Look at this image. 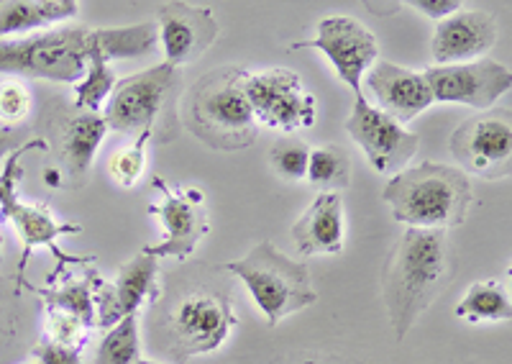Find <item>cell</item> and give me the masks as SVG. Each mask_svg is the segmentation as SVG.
Returning a JSON list of instances; mask_svg holds the SVG:
<instances>
[{
  "mask_svg": "<svg viewBox=\"0 0 512 364\" xmlns=\"http://www.w3.org/2000/svg\"><path fill=\"white\" fill-rule=\"evenodd\" d=\"M157 275V259L139 254V257L128 259L126 265L121 267L116 282L98 280L93 293L95 326H100L105 331L113 329L126 316H136L146 300H157Z\"/></svg>",
  "mask_w": 512,
  "mask_h": 364,
  "instance_id": "obj_15",
  "label": "cell"
},
{
  "mask_svg": "<svg viewBox=\"0 0 512 364\" xmlns=\"http://www.w3.org/2000/svg\"><path fill=\"white\" fill-rule=\"evenodd\" d=\"M31 364H36V362H31Z\"/></svg>",
  "mask_w": 512,
  "mask_h": 364,
  "instance_id": "obj_38",
  "label": "cell"
},
{
  "mask_svg": "<svg viewBox=\"0 0 512 364\" xmlns=\"http://www.w3.org/2000/svg\"><path fill=\"white\" fill-rule=\"evenodd\" d=\"M344 198L338 193H320L308 211L292 226V239L303 257L344 252Z\"/></svg>",
  "mask_w": 512,
  "mask_h": 364,
  "instance_id": "obj_19",
  "label": "cell"
},
{
  "mask_svg": "<svg viewBox=\"0 0 512 364\" xmlns=\"http://www.w3.org/2000/svg\"><path fill=\"white\" fill-rule=\"evenodd\" d=\"M246 75L241 67H221L192 88L187 124L208 147L236 152L254 144L256 118L244 93Z\"/></svg>",
  "mask_w": 512,
  "mask_h": 364,
  "instance_id": "obj_3",
  "label": "cell"
},
{
  "mask_svg": "<svg viewBox=\"0 0 512 364\" xmlns=\"http://www.w3.org/2000/svg\"><path fill=\"white\" fill-rule=\"evenodd\" d=\"M139 362V318L126 316L105 331L95 364H136Z\"/></svg>",
  "mask_w": 512,
  "mask_h": 364,
  "instance_id": "obj_27",
  "label": "cell"
},
{
  "mask_svg": "<svg viewBox=\"0 0 512 364\" xmlns=\"http://www.w3.org/2000/svg\"><path fill=\"white\" fill-rule=\"evenodd\" d=\"M223 267L249 288L269 326H277L287 316L305 311L318 300L308 265L290 259L272 241L256 244L244 259L226 262Z\"/></svg>",
  "mask_w": 512,
  "mask_h": 364,
  "instance_id": "obj_4",
  "label": "cell"
},
{
  "mask_svg": "<svg viewBox=\"0 0 512 364\" xmlns=\"http://www.w3.org/2000/svg\"><path fill=\"white\" fill-rule=\"evenodd\" d=\"M456 318L466 323H497L510 321L512 303L510 293L500 280H482L474 282L472 288L466 290L461 303L456 306Z\"/></svg>",
  "mask_w": 512,
  "mask_h": 364,
  "instance_id": "obj_23",
  "label": "cell"
},
{
  "mask_svg": "<svg viewBox=\"0 0 512 364\" xmlns=\"http://www.w3.org/2000/svg\"><path fill=\"white\" fill-rule=\"evenodd\" d=\"M105 134H108V126H105V118L98 116V113H80V116H72L67 121L62 141L64 159H67L72 177L88 175L95 152L103 144Z\"/></svg>",
  "mask_w": 512,
  "mask_h": 364,
  "instance_id": "obj_21",
  "label": "cell"
},
{
  "mask_svg": "<svg viewBox=\"0 0 512 364\" xmlns=\"http://www.w3.org/2000/svg\"><path fill=\"white\" fill-rule=\"evenodd\" d=\"M93 44L105 62L113 59H134L152 54L159 44L157 24L116 26V29H93Z\"/></svg>",
  "mask_w": 512,
  "mask_h": 364,
  "instance_id": "obj_22",
  "label": "cell"
},
{
  "mask_svg": "<svg viewBox=\"0 0 512 364\" xmlns=\"http://www.w3.org/2000/svg\"><path fill=\"white\" fill-rule=\"evenodd\" d=\"M433 100L461 103V106L487 111L492 103L510 90L512 75L495 59H477L464 65H436L423 72Z\"/></svg>",
  "mask_w": 512,
  "mask_h": 364,
  "instance_id": "obj_14",
  "label": "cell"
},
{
  "mask_svg": "<svg viewBox=\"0 0 512 364\" xmlns=\"http://www.w3.org/2000/svg\"><path fill=\"white\" fill-rule=\"evenodd\" d=\"M31 108V98L24 85L6 83L0 85V121L3 126H13L24 121Z\"/></svg>",
  "mask_w": 512,
  "mask_h": 364,
  "instance_id": "obj_31",
  "label": "cell"
},
{
  "mask_svg": "<svg viewBox=\"0 0 512 364\" xmlns=\"http://www.w3.org/2000/svg\"><path fill=\"white\" fill-rule=\"evenodd\" d=\"M16 144H18L16 131H13L11 126L0 124V162L6 159L8 152H13V149H16Z\"/></svg>",
  "mask_w": 512,
  "mask_h": 364,
  "instance_id": "obj_34",
  "label": "cell"
},
{
  "mask_svg": "<svg viewBox=\"0 0 512 364\" xmlns=\"http://www.w3.org/2000/svg\"><path fill=\"white\" fill-rule=\"evenodd\" d=\"M367 85L374 98H377L379 111L387 113L400 126L413 121L425 108H431L436 103L431 88H428L420 72L392 65V62H384V59L369 67Z\"/></svg>",
  "mask_w": 512,
  "mask_h": 364,
  "instance_id": "obj_18",
  "label": "cell"
},
{
  "mask_svg": "<svg viewBox=\"0 0 512 364\" xmlns=\"http://www.w3.org/2000/svg\"><path fill=\"white\" fill-rule=\"evenodd\" d=\"M44 329H47V341H57V344L82 349L88 344L93 326H88L82 318L72 316V313L47 308V323H44Z\"/></svg>",
  "mask_w": 512,
  "mask_h": 364,
  "instance_id": "obj_29",
  "label": "cell"
},
{
  "mask_svg": "<svg viewBox=\"0 0 512 364\" xmlns=\"http://www.w3.org/2000/svg\"><path fill=\"white\" fill-rule=\"evenodd\" d=\"M116 88V72L103 59V54L95 49L93 44V29H90L88 39V72L82 77L80 83L75 85V106L88 113H98L103 106L105 98Z\"/></svg>",
  "mask_w": 512,
  "mask_h": 364,
  "instance_id": "obj_24",
  "label": "cell"
},
{
  "mask_svg": "<svg viewBox=\"0 0 512 364\" xmlns=\"http://www.w3.org/2000/svg\"><path fill=\"white\" fill-rule=\"evenodd\" d=\"M451 154L461 172L497 180L510 175L512 162V121L510 111H489L474 116L451 136Z\"/></svg>",
  "mask_w": 512,
  "mask_h": 364,
  "instance_id": "obj_10",
  "label": "cell"
},
{
  "mask_svg": "<svg viewBox=\"0 0 512 364\" xmlns=\"http://www.w3.org/2000/svg\"><path fill=\"white\" fill-rule=\"evenodd\" d=\"M177 67L154 65L134 77H126L113 88L108 108H105V126L118 134H141L157 126L159 113L167 106L172 90H177Z\"/></svg>",
  "mask_w": 512,
  "mask_h": 364,
  "instance_id": "obj_8",
  "label": "cell"
},
{
  "mask_svg": "<svg viewBox=\"0 0 512 364\" xmlns=\"http://www.w3.org/2000/svg\"><path fill=\"white\" fill-rule=\"evenodd\" d=\"M90 29L59 26L26 39H0V72L77 85L88 72Z\"/></svg>",
  "mask_w": 512,
  "mask_h": 364,
  "instance_id": "obj_6",
  "label": "cell"
},
{
  "mask_svg": "<svg viewBox=\"0 0 512 364\" xmlns=\"http://www.w3.org/2000/svg\"><path fill=\"white\" fill-rule=\"evenodd\" d=\"M290 49H318L336 70L338 80L361 93V77L377 62L379 44L367 26L351 16H328L318 24V34L310 42H297Z\"/></svg>",
  "mask_w": 512,
  "mask_h": 364,
  "instance_id": "obj_11",
  "label": "cell"
},
{
  "mask_svg": "<svg viewBox=\"0 0 512 364\" xmlns=\"http://www.w3.org/2000/svg\"><path fill=\"white\" fill-rule=\"evenodd\" d=\"M233 326L236 313L226 290H190L167 313V339L172 354L182 362L221 349Z\"/></svg>",
  "mask_w": 512,
  "mask_h": 364,
  "instance_id": "obj_7",
  "label": "cell"
},
{
  "mask_svg": "<svg viewBox=\"0 0 512 364\" xmlns=\"http://www.w3.org/2000/svg\"><path fill=\"white\" fill-rule=\"evenodd\" d=\"M500 26L487 11H456L454 16L438 21L433 36V57L438 65H464L477 62L495 47Z\"/></svg>",
  "mask_w": 512,
  "mask_h": 364,
  "instance_id": "obj_17",
  "label": "cell"
},
{
  "mask_svg": "<svg viewBox=\"0 0 512 364\" xmlns=\"http://www.w3.org/2000/svg\"><path fill=\"white\" fill-rule=\"evenodd\" d=\"M36 364H85L82 359V349L67 347V344H57V341H41L31 349Z\"/></svg>",
  "mask_w": 512,
  "mask_h": 364,
  "instance_id": "obj_32",
  "label": "cell"
},
{
  "mask_svg": "<svg viewBox=\"0 0 512 364\" xmlns=\"http://www.w3.org/2000/svg\"><path fill=\"white\" fill-rule=\"evenodd\" d=\"M154 129H146L141 131L139 139L131 144V147L121 149L111 157V175L118 185L123 188H134L139 177L144 175V167H146V141L152 139Z\"/></svg>",
  "mask_w": 512,
  "mask_h": 364,
  "instance_id": "obj_28",
  "label": "cell"
},
{
  "mask_svg": "<svg viewBox=\"0 0 512 364\" xmlns=\"http://www.w3.org/2000/svg\"><path fill=\"white\" fill-rule=\"evenodd\" d=\"M136 364H157V362H146V359H139V362Z\"/></svg>",
  "mask_w": 512,
  "mask_h": 364,
  "instance_id": "obj_36",
  "label": "cell"
},
{
  "mask_svg": "<svg viewBox=\"0 0 512 364\" xmlns=\"http://www.w3.org/2000/svg\"><path fill=\"white\" fill-rule=\"evenodd\" d=\"M80 11L77 0H0V39L57 26Z\"/></svg>",
  "mask_w": 512,
  "mask_h": 364,
  "instance_id": "obj_20",
  "label": "cell"
},
{
  "mask_svg": "<svg viewBox=\"0 0 512 364\" xmlns=\"http://www.w3.org/2000/svg\"><path fill=\"white\" fill-rule=\"evenodd\" d=\"M154 188L162 190L164 200L159 206H149L146 211L162 221L167 236L159 244L144 247L141 254L152 259L185 262L198 249L200 239L210 231L203 193L200 190H172L162 177H154Z\"/></svg>",
  "mask_w": 512,
  "mask_h": 364,
  "instance_id": "obj_13",
  "label": "cell"
},
{
  "mask_svg": "<svg viewBox=\"0 0 512 364\" xmlns=\"http://www.w3.org/2000/svg\"><path fill=\"white\" fill-rule=\"evenodd\" d=\"M100 277L95 272H88V277L80 282H67L62 288H31L39 293L52 311L72 313V316L82 318V321L95 329V306H93V293Z\"/></svg>",
  "mask_w": 512,
  "mask_h": 364,
  "instance_id": "obj_25",
  "label": "cell"
},
{
  "mask_svg": "<svg viewBox=\"0 0 512 364\" xmlns=\"http://www.w3.org/2000/svg\"><path fill=\"white\" fill-rule=\"evenodd\" d=\"M292 364H336V359L326 362V359H320V357H300L297 362H292Z\"/></svg>",
  "mask_w": 512,
  "mask_h": 364,
  "instance_id": "obj_35",
  "label": "cell"
},
{
  "mask_svg": "<svg viewBox=\"0 0 512 364\" xmlns=\"http://www.w3.org/2000/svg\"><path fill=\"white\" fill-rule=\"evenodd\" d=\"M451 247L446 231L408 229L400 236L382 267V298L387 303L397 341L451 282Z\"/></svg>",
  "mask_w": 512,
  "mask_h": 364,
  "instance_id": "obj_1",
  "label": "cell"
},
{
  "mask_svg": "<svg viewBox=\"0 0 512 364\" xmlns=\"http://www.w3.org/2000/svg\"><path fill=\"white\" fill-rule=\"evenodd\" d=\"M31 149H47L44 141H31V144H24V147H18L16 152L11 154V159L3 167V175H0V216L11 218L13 224H16L18 234H21V244H24V252H21V262H18V288L24 285V272L26 265H29V254L39 247L52 249V254L57 257V267L49 272L47 282L49 285H57L62 272L72 265H90L95 257H77V254H67L57 247L59 236H72L80 234L82 226L80 224H62L57 218L49 213V208L44 206H26L21 203L16 195V185L24 175L21 170V157Z\"/></svg>",
  "mask_w": 512,
  "mask_h": 364,
  "instance_id": "obj_5",
  "label": "cell"
},
{
  "mask_svg": "<svg viewBox=\"0 0 512 364\" xmlns=\"http://www.w3.org/2000/svg\"><path fill=\"white\" fill-rule=\"evenodd\" d=\"M346 131L359 144L369 165L382 175H390V172L397 175L420 149L418 136L392 121L377 106H372L364 93L356 95L354 111L346 121Z\"/></svg>",
  "mask_w": 512,
  "mask_h": 364,
  "instance_id": "obj_12",
  "label": "cell"
},
{
  "mask_svg": "<svg viewBox=\"0 0 512 364\" xmlns=\"http://www.w3.org/2000/svg\"><path fill=\"white\" fill-rule=\"evenodd\" d=\"M157 31L167 65L180 67L203 57L218 39V21L213 11L187 3H164L157 11Z\"/></svg>",
  "mask_w": 512,
  "mask_h": 364,
  "instance_id": "obj_16",
  "label": "cell"
},
{
  "mask_svg": "<svg viewBox=\"0 0 512 364\" xmlns=\"http://www.w3.org/2000/svg\"><path fill=\"white\" fill-rule=\"evenodd\" d=\"M244 93L254 118L272 129L297 131L315 124V98L292 70L249 72Z\"/></svg>",
  "mask_w": 512,
  "mask_h": 364,
  "instance_id": "obj_9",
  "label": "cell"
},
{
  "mask_svg": "<svg viewBox=\"0 0 512 364\" xmlns=\"http://www.w3.org/2000/svg\"><path fill=\"white\" fill-rule=\"evenodd\" d=\"M308 159L310 147L305 141L285 139L280 147L272 149L274 170L280 172L285 180H303V177L308 175Z\"/></svg>",
  "mask_w": 512,
  "mask_h": 364,
  "instance_id": "obj_30",
  "label": "cell"
},
{
  "mask_svg": "<svg viewBox=\"0 0 512 364\" xmlns=\"http://www.w3.org/2000/svg\"><path fill=\"white\" fill-rule=\"evenodd\" d=\"M392 216L408 229H454L466 221L474 203L469 177L456 167L420 162L418 167L400 170L382 190Z\"/></svg>",
  "mask_w": 512,
  "mask_h": 364,
  "instance_id": "obj_2",
  "label": "cell"
},
{
  "mask_svg": "<svg viewBox=\"0 0 512 364\" xmlns=\"http://www.w3.org/2000/svg\"><path fill=\"white\" fill-rule=\"evenodd\" d=\"M0 257H3V239H0Z\"/></svg>",
  "mask_w": 512,
  "mask_h": 364,
  "instance_id": "obj_37",
  "label": "cell"
},
{
  "mask_svg": "<svg viewBox=\"0 0 512 364\" xmlns=\"http://www.w3.org/2000/svg\"><path fill=\"white\" fill-rule=\"evenodd\" d=\"M405 6L415 8V11H420L428 18H436V21H443V18L454 16L456 11H461L459 0H408Z\"/></svg>",
  "mask_w": 512,
  "mask_h": 364,
  "instance_id": "obj_33",
  "label": "cell"
},
{
  "mask_svg": "<svg viewBox=\"0 0 512 364\" xmlns=\"http://www.w3.org/2000/svg\"><path fill=\"white\" fill-rule=\"evenodd\" d=\"M308 177L315 188L323 193H338V190L349 188L351 182V159L346 149L328 144V147L310 149L308 159Z\"/></svg>",
  "mask_w": 512,
  "mask_h": 364,
  "instance_id": "obj_26",
  "label": "cell"
}]
</instances>
